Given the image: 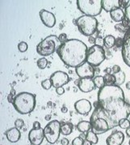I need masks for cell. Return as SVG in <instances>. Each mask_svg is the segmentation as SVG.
I'll return each instance as SVG.
<instances>
[{
    "label": "cell",
    "instance_id": "6da1fadb",
    "mask_svg": "<svg viewBox=\"0 0 130 145\" xmlns=\"http://www.w3.org/2000/svg\"><path fill=\"white\" fill-rule=\"evenodd\" d=\"M98 102L114 127L121 119H128L130 115V103L125 101L124 91L118 86H105L99 89Z\"/></svg>",
    "mask_w": 130,
    "mask_h": 145
},
{
    "label": "cell",
    "instance_id": "7a4b0ae2",
    "mask_svg": "<svg viewBox=\"0 0 130 145\" xmlns=\"http://www.w3.org/2000/svg\"><path fill=\"white\" fill-rule=\"evenodd\" d=\"M88 48L83 42L78 39H70L57 50V55L64 64L70 67L77 68L87 61Z\"/></svg>",
    "mask_w": 130,
    "mask_h": 145
},
{
    "label": "cell",
    "instance_id": "3957f363",
    "mask_svg": "<svg viewBox=\"0 0 130 145\" xmlns=\"http://www.w3.org/2000/svg\"><path fill=\"white\" fill-rule=\"evenodd\" d=\"M94 106L95 109L90 119V123L91 124V131L96 135H100L113 128V125L111 123L109 119L104 114V110L100 106L99 102H95L94 103Z\"/></svg>",
    "mask_w": 130,
    "mask_h": 145
},
{
    "label": "cell",
    "instance_id": "277c9868",
    "mask_svg": "<svg viewBox=\"0 0 130 145\" xmlns=\"http://www.w3.org/2000/svg\"><path fill=\"white\" fill-rule=\"evenodd\" d=\"M12 104L19 114H29L36 106V95L28 92H21L15 97Z\"/></svg>",
    "mask_w": 130,
    "mask_h": 145
},
{
    "label": "cell",
    "instance_id": "5b68a950",
    "mask_svg": "<svg viewBox=\"0 0 130 145\" xmlns=\"http://www.w3.org/2000/svg\"><path fill=\"white\" fill-rule=\"evenodd\" d=\"M62 45L58 37L54 35L47 36L40 42L37 46V52L43 57H47L53 54Z\"/></svg>",
    "mask_w": 130,
    "mask_h": 145
},
{
    "label": "cell",
    "instance_id": "8992f818",
    "mask_svg": "<svg viewBox=\"0 0 130 145\" xmlns=\"http://www.w3.org/2000/svg\"><path fill=\"white\" fill-rule=\"evenodd\" d=\"M77 7L84 16L92 17L99 16L103 9L101 0H77Z\"/></svg>",
    "mask_w": 130,
    "mask_h": 145
},
{
    "label": "cell",
    "instance_id": "52a82bcc",
    "mask_svg": "<svg viewBox=\"0 0 130 145\" xmlns=\"http://www.w3.org/2000/svg\"><path fill=\"white\" fill-rule=\"evenodd\" d=\"M75 24L80 32L87 36H92L98 27V20L92 16H80L76 20Z\"/></svg>",
    "mask_w": 130,
    "mask_h": 145
},
{
    "label": "cell",
    "instance_id": "ba28073f",
    "mask_svg": "<svg viewBox=\"0 0 130 145\" xmlns=\"http://www.w3.org/2000/svg\"><path fill=\"white\" fill-rule=\"evenodd\" d=\"M106 58V52L104 48L99 44H94L88 48L87 54V62L93 67L99 66Z\"/></svg>",
    "mask_w": 130,
    "mask_h": 145
},
{
    "label": "cell",
    "instance_id": "9c48e42d",
    "mask_svg": "<svg viewBox=\"0 0 130 145\" xmlns=\"http://www.w3.org/2000/svg\"><path fill=\"white\" fill-rule=\"evenodd\" d=\"M45 137L51 144L57 142L61 134V123L57 120H53L49 122L44 128Z\"/></svg>",
    "mask_w": 130,
    "mask_h": 145
},
{
    "label": "cell",
    "instance_id": "30bf717a",
    "mask_svg": "<svg viewBox=\"0 0 130 145\" xmlns=\"http://www.w3.org/2000/svg\"><path fill=\"white\" fill-rule=\"evenodd\" d=\"M69 80L70 78L67 73L62 71H56L50 77V81L52 82L53 86L56 89L62 87L64 85L68 83Z\"/></svg>",
    "mask_w": 130,
    "mask_h": 145
},
{
    "label": "cell",
    "instance_id": "8fae6325",
    "mask_svg": "<svg viewBox=\"0 0 130 145\" xmlns=\"http://www.w3.org/2000/svg\"><path fill=\"white\" fill-rule=\"evenodd\" d=\"M76 73L80 78H91L95 76V69L87 62H84L76 68Z\"/></svg>",
    "mask_w": 130,
    "mask_h": 145
},
{
    "label": "cell",
    "instance_id": "7c38bea8",
    "mask_svg": "<svg viewBox=\"0 0 130 145\" xmlns=\"http://www.w3.org/2000/svg\"><path fill=\"white\" fill-rule=\"evenodd\" d=\"M121 53L125 63L130 67V28L125 34L124 43L121 48Z\"/></svg>",
    "mask_w": 130,
    "mask_h": 145
},
{
    "label": "cell",
    "instance_id": "4fadbf2b",
    "mask_svg": "<svg viewBox=\"0 0 130 145\" xmlns=\"http://www.w3.org/2000/svg\"><path fill=\"white\" fill-rule=\"evenodd\" d=\"M44 129H32L28 133V140L32 145H41L45 139Z\"/></svg>",
    "mask_w": 130,
    "mask_h": 145
},
{
    "label": "cell",
    "instance_id": "5bb4252c",
    "mask_svg": "<svg viewBox=\"0 0 130 145\" xmlns=\"http://www.w3.org/2000/svg\"><path fill=\"white\" fill-rule=\"evenodd\" d=\"M39 14H40L41 20L44 25H45L48 27H53L55 25L56 18H55V16L53 14L52 12L43 9V10H41Z\"/></svg>",
    "mask_w": 130,
    "mask_h": 145
},
{
    "label": "cell",
    "instance_id": "9a60e30c",
    "mask_svg": "<svg viewBox=\"0 0 130 145\" xmlns=\"http://www.w3.org/2000/svg\"><path fill=\"white\" fill-rule=\"evenodd\" d=\"M91 103L87 99H80L74 103V108L78 114H87L91 110Z\"/></svg>",
    "mask_w": 130,
    "mask_h": 145
},
{
    "label": "cell",
    "instance_id": "2e32d148",
    "mask_svg": "<svg viewBox=\"0 0 130 145\" xmlns=\"http://www.w3.org/2000/svg\"><path fill=\"white\" fill-rule=\"evenodd\" d=\"M125 140V134L120 131H115L107 138L106 144L107 145H121Z\"/></svg>",
    "mask_w": 130,
    "mask_h": 145
},
{
    "label": "cell",
    "instance_id": "e0dca14e",
    "mask_svg": "<svg viewBox=\"0 0 130 145\" xmlns=\"http://www.w3.org/2000/svg\"><path fill=\"white\" fill-rule=\"evenodd\" d=\"M78 87L82 92L89 93L95 88V86L91 78H80L78 80Z\"/></svg>",
    "mask_w": 130,
    "mask_h": 145
},
{
    "label": "cell",
    "instance_id": "ac0fdd59",
    "mask_svg": "<svg viewBox=\"0 0 130 145\" xmlns=\"http://www.w3.org/2000/svg\"><path fill=\"white\" fill-rule=\"evenodd\" d=\"M5 135L8 141H10L11 143H16L20 139L21 133L20 130L15 127L10 128L8 131H7Z\"/></svg>",
    "mask_w": 130,
    "mask_h": 145
},
{
    "label": "cell",
    "instance_id": "d6986e66",
    "mask_svg": "<svg viewBox=\"0 0 130 145\" xmlns=\"http://www.w3.org/2000/svg\"><path fill=\"white\" fill-rule=\"evenodd\" d=\"M102 7L104 10L111 12L112 10L120 7V0H102Z\"/></svg>",
    "mask_w": 130,
    "mask_h": 145
},
{
    "label": "cell",
    "instance_id": "ffe728a7",
    "mask_svg": "<svg viewBox=\"0 0 130 145\" xmlns=\"http://www.w3.org/2000/svg\"><path fill=\"white\" fill-rule=\"evenodd\" d=\"M110 16L112 18V20L115 22H121V21H124L125 20V12L124 10L119 7V8H116L115 10H112L110 12Z\"/></svg>",
    "mask_w": 130,
    "mask_h": 145
},
{
    "label": "cell",
    "instance_id": "44dd1931",
    "mask_svg": "<svg viewBox=\"0 0 130 145\" xmlns=\"http://www.w3.org/2000/svg\"><path fill=\"white\" fill-rule=\"evenodd\" d=\"M77 129L81 133H87L91 130V124L88 121H81L77 125Z\"/></svg>",
    "mask_w": 130,
    "mask_h": 145
},
{
    "label": "cell",
    "instance_id": "7402d4cb",
    "mask_svg": "<svg viewBox=\"0 0 130 145\" xmlns=\"http://www.w3.org/2000/svg\"><path fill=\"white\" fill-rule=\"evenodd\" d=\"M74 129V126L70 123H61V133L64 135H70Z\"/></svg>",
    "mask_w": 130,
    "mask_h": 145
},
{
    "label": "cell",
    "instance_id": "603a6c76",
    "mask_svg": "<svg viewBox=\"0 0 130 145\" xmlns=\"http://www.w3.org/2000/svg\"><path fill=\"white\" fill-rule=\"evenodd\" d=\"M103 43H104V45L105 48H112L116 44V38L112 35H108V36L104 37V40H103Z\"/></svg>",
    "mask_w": 130,
    "mask_h": 145
},
{
    "label": "cell",
    "instance_id": "cb8c5ba5",
    "mask_svg": "<svg viewBox=\"0 0 130 145\" xmlns=\"http://www.w3.org/2000/svg\"><path fill=\"white\" fill-rule=\"evenodd\" d=\"M113 75H114L115 79H116V83H115L116 86H120L122 84H124L125 81V73L122 70L119 72H117V73H114Z\"/></svg>",
    "mask_w": 130,
    "mask_h": 145
},
{
    "label": "cell",
    "instance_id": "d4e9b609",
    "mask_svg": "<svg viewBox=\"0 0 130 145\" xmlns=\"http://www.w3.org/2000/svg\"><path fill=\"white\" fill-rule=\"evenodd\" d=\"M86 140L90 141L92 144H96L99 141V139H98V136L95 133H94L93 131L91 130L89 131L87 133V137H86Z\"/></svg>",
    "mask_w": 130,
    "mask_h": 145
},
{
    "label": "cell",
    "instance_id": "484cf974",
    "mask_svg": "<svg viewBox=\"0 0 130 145\" xmlns=\"http://www.w3.org/2000/svg\"><path fill=\"white\" fill-rule=\"evenodd\" d=\"M93 81L95 87H97V88L101 89L106 86L105 81H104V78L103 76H97V77H95V78H94Z\"/></svg>",
    "mask_w": 130,
    "mask_h": 145
},
{
    "label": "cell",
    "instance_id": "4316f807",
    "mask_svg": "<svg viewBox=\"0 0 130 145\" xmlns=\"http://www.w3.org/2000/svg\"><path fill=\"white\" fill-rule=\"evenodd\" d=\"M106 86H112L116 83V79L113 74H105L104 76Z\"/></svg>",
    "mask_w": 130,
    "mask_h": 145
},
{
    "label": "cell",
    "instance_id": "83f0119b",
    "mask_svg": "<svg viewBox=\"0 0 130 145\" xmlns=\"http://www.w3.org/2000/svg\"><path fill=\"white\" fill-rule=\"evenodd\" d=\"M48 65V61H47L46 58L43 57V58H40L38 61H37V66L39 69H45Z\"/></svg>",
    "mask_w": 130,
    "mask_h": 145
},
{
    "label": "cell",
    "instance_id": "f1b7e54d",
    "mask_svg": "<svg viewBox=\"0 0 130 145\" xmlns=\"http://www.w3.org/2000/svg\"><path fill=\"white\" fill-rule=\"evenodd\" d=\"M118 126L122 129H128L130 127V121L128 119H121L119 122Z\"/></svg>",
    "mask_w": 130,
    "mask_h": 145
},
{
    "label": "cell",
    "instance_id": "f546056e",
    "mask_svg": "<svg viewBox=\"0 0 130 145\" xmlns=\"http://www.w3.org/2000/svg\"><path fill=\"white\" fill-rule=\"evenodd\" d=\"M115 28H116L117 31H119L120 32H121V33H125V34L128 31V30H129V28H127L123 24H116V25H115Z\"/></svg>",
    "mask_w": 130,
    "mask_h": 145
},
{
    "label": "cell",
    "instance_id": "4dcf8cb0",
    "mask_svg": "<svg viewBox=\"0 0 130 145\" xmlns=\"http://www.w3.org/2000/svg\"><path fill=\"white\" fill-rule=\"evenodd\" d=\"M28 48V45L26 42L22 41L18 44V49L20 52H25Z\"/></svg>",
    "mask_w": 130,
    "mask_h": 145
},
{
    "label": "cell",
    "instance_id": "1f68e13d",
    "mask_svg": "<svg viewBox=\"0 0 130 145\" xmlns=\"http://www.w3.org/2000/svg\"><path fill=\"white\" fill-rule=\"evenodd\" d=\"M41 86L45 89H49L53 86L52 82L50 81V79H45L41 82Z\"/></svg>",
    "mask_w": 130,
    "mask_h": 145
},
{
    "label": "cell",
    "instance_id": "d6a6232c",
    "mask_svg": "<svg viewBox=\"0 0 130 145\" xmlns=\"http://www.w3.org/2000/svg\"><path fill=\"white\" fill-rule=\"evenodd\" d=\"M24 122L23 119H18L15 121V127H16V128H18V129L22 128L24 127Z\"/></svg>",
    "mask_w": 130,
    "mask_h": 145
},
{
    "label": "cell",
    "instance_id": "836d02e7",
    "mask_svg": "<svg viewBox=\"0 0 130 145\" xmlns=\"http://www.w3.org/2000/svg\"><path fill=\"white\" fill-rule=\"evenodd\" d=\"M84 140H83L81 137H77L75 139H74L72 141V145H83V144Z\"/></svg>",
    "mask_w": 130,
    "mask_h": 145
},
{
    "label": "cell",
    "instance_id": "e575fe53",
    "mask_svg": "<svg viewBox=\"0 0 130 145\" xmlns=\"http://www.w3.org/2000/svg\"><path fill=\"white\" fill-rule=\"evenodd\" d=\"M58 39H59V40L62 44H64L68 40L67 35L66 33H62V34H60V36H58Z\"/></svg>",
    "mask_w": 130,
    "mask_h": 145
},
{
    "label": "cell",
    "instance_id": "d590c367",
    "mask_svg": "<svg viewBox=\"0 0 130 145\" xmlns=\"http://www.w3.org/2000/svg\"><path fill=\"white\" fill-rule=\"evenodd\" d=\"M123 43H124V39H122V38H117V39H116V47H118V48H122L123 46Z\"/></svg>",
    "mask_w": 130,
    "mask_h": 145
},
{
    "label": "cell",
    "instance_id": "8d00e7d4",
    "mask_svg": "<svg viewBox=\"0 0 130 145\" xmlns=\"http://www.w3.org/2000/svg\"><path fill=\"white\" fill-rule=\"evenodd\" d=\"M120 3L121 7H125V9H126L130 4V0H125V1H124V0H120Z\"/></svg>",
    "mask_w": 130,
    "mask_h": 145
},
{
    "label": "cell",
    "instance_id": "74e56055",
    "mask_svg": "<svg viewBox=\"0 0 130 145\" xmlns=\"http://www.w3.org/2000/svg\"><path fill=\"white\" fill-rule=\"evenodd\" d=\"M112 72H113V74L114 73H117V72H119L120 71H121V69L119 65H113V67L112 68Z\"/></svg>",
    "mask_w": 130,
    "mask_h": 145
},
{
    "label": "cell",
    "instance_id": "f35d334b",
    "mask_svg": "<svg viewBox=\"0 0 130 145\" xmlns=\"http://www.w3.org/2000/svg\"><path fill=\"white\" fill-rule=\"evenodd\" d=\"M125 16H126L127 20L130 22V4L129 5V7L125 9Z\"/></svg>",
    "mask_w": 130,
    "mask_h": 145
},
{
    "label": "cell",
    "instance_id": "ab89813d",
    "mask_svg": "<svg viewBox=\"0 0 130 145\" xmlns=\"http://www.w3.org/2000/svg\"><path fill=\"white\" fill-rule=\"evenodd\" d=\"M14 99H15L14 94H12V93L8 94V96H7V101H8L10 103H13V102H14Z\"/></svg>",
    "mask_w": 130,
    "mask_h": 145
},
{
    "label": "cell",
    "instance_id": "60d3db41",
    "mask_svg": "<svg viewBox=\"0 0 130 145\" xmlns=\"http://www.w3.org/2000/svg\"><path fill=\"white\" fill-rule=\"evenodd\" d=\"M56 92L58 95H62L63 93H65V89L63 87H59V88L56 89Z\"/></svg>",
    "mask_w": 130,
    "mask_h": 145
},
{
    "label": "cell",
    "instance_id": "b9f144b4",
    "mask_svg": "<svg viewBox=\"0 0 130 145\" xmlns=\"http://www.w3.org/2000/svg\"><path fill=\"white\" fill-rule=\"evenodd\" d=\"M33 128H34V129H39V128H41V123H40L38 121H35V122L33 123Z\"/></svg>",
    "mask_w": 130,
    "mask_h": 145
},
{
    "label": "cell",
    "instance_id": "7bdbcfd3",
    "mask_svg": "<svg viewBox=\"0 0 130 145\" xmlns=\"http://www.w3.org/2000/svg\"><path fill=\"white\" fill-rule=\"evenodd\" d=\"M88 41L90 44H95L96 43V40H95V38L93 37V36H89L88 38Z\"/></svg>",
    "mask_w": 130,
    "mask_h": 145
},
{
    "label": "cell",
    "instance_id": "ee69618b",
    "mask_svg": "<svg viewBox=\"0 0 130 145\" xmlns=\"http://www.w3.org/2000/svg\"><path fill=\"white\" fill-rule=\"evenodd\" d=\"M61 144L62 145H68L69 144V140L66 138H63L61 140Z\"/></svg>",
    "mask_w": 130,
    "mask_h": 145
},
{
    "label": "cell",
    "instance_id": "f6af8a7d",
    "mask_svg": "<svg viewBox=\"0 0 130 145\" xmlns=\"http://www.w3.org/2000/svg\"><path fill=\"white\" fill-rule=\"evenodd\" d=\"M104 72H106L107 74H112V68H106L105 70H104Z\"/></svg>",
    "mask_w": 130,
    "mask_h": 145
},
{
    "label": "cell",
    "instance_id": "bcb514c9",
    "mask_svg": "<svg viewBox=\"0 0 130 145\" xmlns=\"http://www.w3.org/2000/svg\"><path fill=\"white\" fill-rule=\"evenodd\" d=\"M61 111L62 112V113H66L68 111V109L66 106H62V109H61Z\"/></svg>",
    "mask_w": 130,
    "mask_h": 145
},
{
    "label": "cell",
    "instance_id": "7dc6e473",
    "mask_svg": "<svg viewBox=\"0 0 130 145\" xmlns=\"http://www.w3.org/2000/svg\"><path fill=\"white\" fill-rule=\"evenodd\" d=\"M83 145H92V144L90 142V141H88V140H84V142H83Z\"/></svg>",
    "mask_w": 130,
    "mask_h": 145
},
{
    "label": "cell",
    "instance_id": "c3c4849f",
    "mask_svg": "<svg viewBox=\"0 0 130 145\" xmlns=\"http://www.w3.org/2000/svg\"><path fill=\"white\" fill-rule=\"evenodd\" d=\"M125 87L127 89H130V82H128L126 83V85H125Z\"/></svg>",
    "mask_w": 130,
    "mask_h": 145
},
{
    "label": "cell",
    "instance_id": "681fc988",
    "mask_svg": "<svg viewBox=\"0 0 130 145\" xmlns=\"http://www.w3.org/2000/svg\"><path fill=\"white\" fill-rule=\"evenodd\" d=\"M126 134H127V135H128L129 137H130V127L128 129H126Z\"/></svg>",
    "mask_w": 130,
    "mask_h": 145
},
{
    "label": "cell",
    "instance_id": "f907efd6",
    "mask_svg": "<svg viewBox=\"0 0 130 145\" xmlns=\"http://www.w3.org/2000/svg\"><path fill=\"white\" fill-rule=\"evenodd\" d=\"M129 145H130V140H129Z\"/></svg>",
    "mask_w": 130,
    "mask_h": 145
}]
</instances>
